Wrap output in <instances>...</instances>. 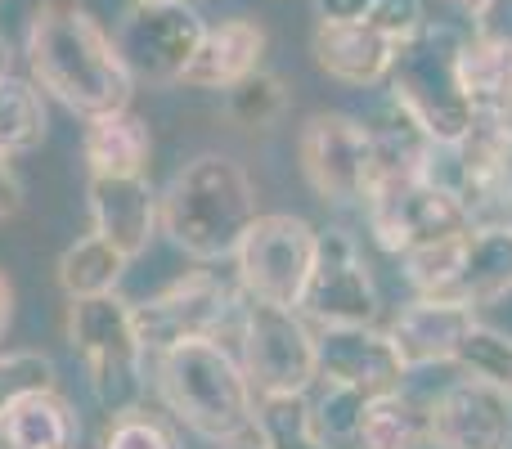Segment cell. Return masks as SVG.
Segmentation results:
<instances>
[{
  "label": "cell",
  "mask_w": 512,
  "mask_h": 449,
  "mask_svg": "<svg viewBox=\"0 0 512 449\" xmlns=\"http://www.w3.org/2000/svg\"><path fill=\"white\" fill-rule=\"evenodd\" d=\"M27 72L68 113L99 117L131 108L135 77L117 41L81 0H41L27 18Z\"/></svg>",
  "instance_id": "6da1fadb"
},
{
  "label": "cell",
  "mask_w": 512,
  "mask_h": 449,
  "mask_svg": "<svg viewBox=\"0 0 512 449\" xmlns=\"http://www.w3.org/2000/svg\"><path fill=\"white\" fill-rule=\"evenodd\" d=\"M256 216L261 212L248 167L225 153L189 158L158 194V229L198 265L234 261Z\"/></svg>",
  "instance_id": "7a4b0ae2"
},
{
  "label": "cell",
  "mask_w": 512,
  "mask_h": 449,
  "mask_svg": "<svg viewBox=\"0 0 512 449\" xmlns=\"http://www.w3.org/2000/svg\"><path fill=\"white\" fill-rule=\"evenodd\" d=\"M149 364L167 414L203 441H230L256 423V391L243 373V360L221 337L180 342L149 355Z\"/></svg>",
  "instance_id": "3957f363"
},
{
  "label": "cell",
  "mask_w": 512,
  "mask_h": 449,
  "mask_svg": "<svg viewBox=\"0 0 512 449\" xmlns=\"http://www.w3.org/2000/svg\"><path fill=\"white\" fill-rule=\"evenodd\" d=\"M68 346L86 364L90 396L104 414H126L144 405V378H149V355H144L135 306L117 292L99 297H68Z\"/></svg>",
  "instance_id": "277c9868"
},
{
  "label": "cell",
  "mask_w": 512,
  "mask_h": 449,
  "mask_svg": "<svg viewBox=\"0 0 512 449\" xmlns=\"http://www.w3.org/2000/svg\"><path fill=\"white\" fill-rule=\"evenodd\" d=\"M459 41L445 23H427L418 36L396 45V63L387 72L391 104H400L432 144L450 149L472 126V99L459 77Z\"/></svg>",
  "instance_id": "5b68a950"
},
{
  "label": "cell",
  "mask_w": 512,
  "mask_h": 449,
  "mask_svg": "<svg viewBox=\"0 0 512 449\" xmlns=\"http://www.w3.org/2000/svg\"><path fill=\"white\" fill-rule=\"evenodd\" d=\"M239 360L256 400L261 396H306L319 382L315 324L292 306L243 297L239 315Z\"/></svg>",
  "instance_id": "8992f818"
},
{
  "label": "cell",
  "mask_w": 512,
  "mask_h": 449,
  "mask_svg": "<svg viewBox=\"0 0 512 449\" xmlns=\"http://www.w3.org/2000/svg\"><path fill=\"white\" fill-rule=\"evenodd\" d=\"M319 229L292 212H261L243 234L239 252H234V274H239V292L252 301H270V306H301L310 265H315Z\"/></svg>",
  "instance_id": "52a82bcc"
},
{
  "label": "cell",
  "mask_w": 512,
  "mask_h": 449,
  "mask_svg": "<svg viewBox=\"0 0 512 449\" xmlns=\"http://www.w3.org/2000/svg\"><path fill=\"white\" fill-rule=\"evenodd\" d=\"M239 315L243 292L216 279V274L194 270L185 279L167 283L162 292H153L149 301H140L135 306V328H140L144 355H158L180 342H194V337H221L230 324L239 328Z\"/></svg>",
  "instance_id": "ba28073f"
},
{
  "label": "cell",
  "mask_w": 512,
  "mask_h": 449,
  "mask_svg": "<svg viewBox=\"0 0 512 449\" xmlns=\"http://www.w3.org/2000/svg\"><path fill=\"white\" fill-rule=\"evenodd\" d=\"M297 310L315 328L378 324L382 319V292H378V283H373L364 247L351 229H342V225L319 229L315 265H310V279H306V292H301Z\"/></svg>",
  "instance_id": "9c48e42d"
},
{
  "label": "cell",
  "mask_w": 512,
  "mask_h": 449,
  "mask_svg": "<svg viewBox=\"0 0 512 449\" xmlns=\"http://www.w3.org/2000/svg\"><path fill=\"white\" fill-rule=\"evenodd\" d=\"M297 167L319 203L328 207H364L373 167L369 122L351 113H315L297 131Z\"/></svg>",
  "instance_id": "30bf717a"
},
{
  "label": "cell",
  "mask_w": 512,
  "mask_h": 449,
  "mask_svg": "<svg viewBox=\"0 0 512 449\" xmlns=\"http://www.w3.org/2000/svg\"><path fill=\"white\" fill-rule=\"evenodd\" d=\"M207 23L189 0H131L117 27V50L131 68L135 86H180Z\"/></svg>",
  "instance_id": "8fae6325"
},
{
  "label": "cell",
  "mask_w": 512,
  "mask_h": 449,
  "mask_svg": "<svg viewBox=\"0 0 512 449\" xmlns=\"http://www.w3.org/2000/svg\"><path fill=\"white\" fill-rule=\"evenodd\" d=\"M364 221H369L373 243L391 256L418 252V247H432V243H441V238H454V234H463V229H472V216H468V207H463V198L432 176L409 180V185L369 198V203H364Z\"/></svg>",
  "instance_id": "7c38bea8"
},
{
  "label": "cell",
  "mask_w": 512,
  "mask_h": 449,
  "mask_svg": "<svg viewBox=\"0 0 512 449\" xmlns=\"http://www.w3.org/2000/svg\"><path fill=\"white\" fill-rule=\"evenodd\" d=\"M427 441L436 449H512V391L459 378L427 400Z\"/></svg>",
  "instance_id": "4fadbf2b"
},
{
  "label": "cell",
  "mask_w": 512,
  "mask_h": 449,
  "mask_svg": "<svg viewBox=\"0 0 512 449\" xmlns=\"http://www.w3.org/2000/svg\"><path fill=\"white\" fill-rule=\"evenodd\" d=\"M315 351H319V382H337V387H351L360 396H387V391L405 387L409 378L396 342L378 324L315 328Z\"/></svg>",
  "instance_id": "5bb4252c"
},
{
  "label": "cell",
  "mask_w": 512,
  "mask_h": 449,
  "mask_svg": "<svg viewBox=\"0 0 512 449\" xmlns=\"http://www.w3.org/2000/svg\"><path fill=\"white\" fill-rule=\"evenodd\" d=\"M477 324V306L454 297H414L396 319L387 324V337L396 342L405 369H436V364H454L459 342L468 328Z\"/></svg>",
  "instance_id": "9a60e30c"
},
{
  "label": "cell",
  "mask_w": 512,
  "mask_h": 449,
  "mask_svg": "<svg viewBox=\"0 0 512 449\" xmlns=\"http://www.w3.org/2000/svg\"><path fill=\"white\" fill-rule=\"evenodd\" d=\"M86 207L95 234L108 238L126 261L149 252L153 234H158V194H153L149 176H90Z\"/></svg>",
  "instance_id": "2e32d148"
},
{
  "label": "cell",
  "mask_w": 512,
  "mask_h": 449,
  "mask_svg": "<svg viewBox=\"0 0 512 449\" xmlns=\"http://www.w3.org/2000/svg\"><path fill=\"white\" fill-rule=\"evenodd\" d=\"M310 54H315V68L324 77L355 90H369V86H387V72L396 63V41L382 36L369 18L364 23H315Z\"/></svg>",
  "instance_id": "e0dca14e"
},
{
  "label": "cell",
  "mask_w": 512,
  "mask_h": 449,
  "mask_svg": "<svg viewBox=\"0 0 512 449\" xmlns=\"http://www.w3.org/2000/svg\"><path fill=\"white\" fill-rule=\"evenodd\" d=\"M265 27L248 14H234V18H221L216 27H207L203 41H198L194 59H189L185 77L180 86L189 90H230L239 86L243 77H252L265 59Z\"/></svg>",
  "instance_id": "ac0fdd59"
},
{
  "label": "cell",
  "mask_w": 512,
  "mask_h": 449,
  "mask_svg": "<svg viewBox=\"0 0 512 449\" xmlns=\"http://www.w3.org/2000/svg\"><path fill=\"white\" fill-rule=\"evenodd\" d=\"M512 292V225L508 221H481L463 234L459 265L441 297L468 301V306H490V301Z\"/></svg>",
  "instance_id": "d6986e66"
},
{
  "label": "cell",
  "mask_w": 512,
  "mask_h": 449,
  "mask_svg": "<svg viewBox=\"0 0 512 449\" xmlns=\"http://www.w3.org/2000/svg\"><path fill=\"white\" fill-rule=\"evenodd\" d=\"M81 158H86L90 176H149V158H153L149 122L135 117L131 108L86 117Z\"/></svg>",
  "instance_id": "ffe728a7"
},
{
  "label": "cell",
  "mask_w": 512,
  "mask_h": 449,
  "mask_svg": "<svg viewBox=\"0 0 512 449\" xmlns=\"http://www.w3.org/2000/svg\"><path fill=\"white\" fill-rule=\"evenodd\" d=\"M77 441V409L59 396V387L27 391L0 418V449H77Z\"/></svg>",
  "instance_id": "44dd1931"
},
{
  "label": "cell",
  "mask_w": 512,
  "mask_h": 449,
  "mask_svg": "<svg viewBox=\"0 0 512 449\" xmlns=\"http://www.w3.org/2000/svg\"><path fill=\"white\" fill-rule=\"evenodd\" d=\"M459 77L472 99V113H512V45L463 36L459 41Z\"/></svg>",
  "instance_id": "7402d4cb"
},
{
  "label": "cell",
  "mask_w": 512,
  "mask_h": 449,
  "mask_svg": "<svg viewBox=\"0 0 512 449\" xmlns=\"http://www.w3.org/2000/svg\"><path fill=\"white\" fill-rule=\"evenodd\" d=\"M423 441H427V405L405 396V387L364 400L360 432H355L360 449H418Z\"/></svg>",
  "instance_id": "603a6c76"
},
{
  "label": "cell",
  "mask_w": 512,
  "mask_h": 449,
  "mask_svg": "<svg viewBox=\"0 0 512 449\" xmlns=\"http://www.w3.org/2000/svg\"><path fill=\"white\" fill-rule=\"evenodd\" d=\"M45 90L32 77H0V158H18L32 153L45 140Z\"/></svg>",
  "instance_id": "cb8c5ba5"
},
{
  "label": "cell",
  "mask_w": 512,
  "mask_h": 449,
  "mask_svg": "<svg viewBox=\"0 0 512 449\" xmlns=\"http://www.w3.org/2000/svg\"><path fill=\"white\" fill-rule=\"evenodd\" d=\"M126 265L131 261H126L108 238L86 234L59 256V288L68 292V297H99V292H117Z\"/></svg>",
  "instance_id": "d4e9b609"
},
{
  "label": "cell",
  "mask_w": 512,
  "mask_h": 449,
  "mask_svg": "<svg viewBox=\"0 0 512 449\" xmlns=\"http://www.w3.org/2000/svg\"><path fill=\"white\" fill-rule=\"evenodd\" d=\"M256 432L265 449H333L319 436L306 396H261L256 400Z\"/></svg>",
  "instance_id": "484cf974"
},
{
  "label": "cell",
  "mask_w": 512,
  "mask_h": 449,
  "mask_svg": "<svg viewBox=\"0 0 512 449\" xmlns=\"http://www.w3.org/2000/svg\"><path fill=\"white\" fill-rule=\"evenodd\" d=\"M283 113H288V86H283L279 72L256 68L252 77H243L239 86L225 90V117L234 126L270 131L274 122H283Z\"/></svg>",
  "instance_id": "4316f807"
},
{
  "label": "cell",
  "mask_w": 512,
  "mask_h": 449,
  "mask_svg": "<svg viewBox=\"0 0 512 449\" xmlns=\"http://www.w3.org/2000/svg\"><path fill=\"white\" fill-rule=\"evenodd\" d=\"M454 364H459L463 373H472V378H486V382H495V387L512 391V337L504 328H490L477 319V324L468 328V337L459 342Z\"/></svg>",
  "instance_id": "83f0119b"
},
{
  "label": "cell",
  "mask_w": 512,
  "mask_h": 449,
  "mask_svg": "<svg viewBox=\"0 0 512 449\" xmlns=\"http://www.w3.org/2000/svg\"><path fill=\"white\" fill-rule=\"evenodd\" d=\"M99 449H180V441L167 418L135 405V409H126V414H108Z\"/></svg>",
  "instance_id": "f1b7e54d"
},
{
  "label": "cell",
  "mask_w": 512,
  "mask_h": 449,
  "mask_svg": "<svg viewBox=\"0 0 512 449\" xmlns=\"http://www.w3.org/2000/svg\"><path fill=\"white\" fill-rule=\"evenodd\" d=\"M364 400L360 391L351 387H337V382H324V396L310 405V414H315V427L319 436H324L333 449L342 445H355V432H360V414H364Z\"/></svg>",
  "instance_id": "f546056e"
},
{
  "label": "cell",
  "mask_w": 512,
  "mask_h": 449,
  "mask_svg": "<svg viewBox=\"0 0 512 449\" xmlns=\"http://www.w3.org/2000/svg\"><path fill=\"white\" fill-rule=\"evenodd\" d=\"M54 387V364L41 351H5L0 355V418L27 391Z\"/></svg>",
  "instance_id": "4dcf8cb0"
},
{
  "label": "cell",
  "mask_w": 512,
  "mask_h": 449,
  "mask_svg": "<svg viewBox=\"0 0 512 449\" xmlns=\"http://www.w3.org/2000/svg\"><path fill=\"white\" fill-rule=\"evenodd\" d=\"M369 23L378 27L382 36H391V41H409V36H418L432 18H427V9H423V0H378L373 5V14H369Z\"/></svg>",
  "instance_id": "1f68e13d"
},
{
  "label": "cell",
  "mask_w": 512,
  "mask_h": 449,
  "mask_svg": "<svg viewBox=\"0 0 512 449\" xmlns=\"http://www.w3.org/2000/svg\"><path fill=\"white\" fill-rule=\"evenodd\" d=\"M472 36L495 45H512V0H481L472 9Z\"/></svg>",
  "instance_id": "d6a6232c"
},
{
  "label": "cell",
  "mask_w": 512,
  "mask_h": 449,
  "mask_svg": "<svg viewBox=\"0 0 512 449\" xmlns=\"http://www.w3.org/2000/svg\"><path fill=\"white\" fill-rule=\"evenodd\" d=\"M378 0H315L319 23H364Z\"/></svg>",
  "instance_id": "836d02e7"
},
{
  "label": "cell",
  "mask_w": 512,
  "mask_h": 449,
  "mask_svg": "<svg viewBox=\"0 0 512 449\" xmlns=\"http://www.w3.org/2000/svg\"><path fill=\"white\" fill-rule=\"evenodd\" d=\"M216 449H265V441H261V432H256V423H252L248 432L230 436V441H216Z\"/></svg>",
  "instance_id": "e575fe53"
},
{
  "label": "cell",
  "mask_w": 512,
  "mask_h": 449,
  "mask_svg": "<svg viewBox=\"0 0 512 449\" xmlns=\"http://www.w3.org/2000/svg\"><path fill=\"white\" fill-rule=\"evenodd\" d=\"M9 319H14V288H9V279L0 274V337L9 333Z\"/></svg>",
  "instance_id": "d590c367"
},
{
  "label": "cell",
  "mask_w": 512,
  "mask_h": 449,
  "mask_svg": "<svg viewBox=\"0 0 512 449\" xmlns=\"http://www.w3.org/2000/svg\"><path fill=\"white\" fill-rule=\"evenodd\" d=\"M9 72V45H5V36H0V77Z\"/></svg>",
  "instance_id": "8d00e7d4"
},
{
  "label": "cell",
  "mask_w": 512,
  "mask_h": 449,
  "mask_svg": "<svg viewBox=\"0 0 512 449\" xmlns=\"http://www.w3.org/2000/svg\"><path fill=\"white\" fill-rule=\"evenodd\" d=\"M450 5H459V9H468V14H472V9H477L481 0H450Z\"/></svg>",
  "instance_id": "74e56055"
},
{
  "label": "cell",
  "mask_w": 512,
  "mask_h": 449,
  "mask_svg": "<svg viewBox=\"0 0 512 449\" xmlns=\"http://www.w3.org/2000/svg\"><path fill=\"white\" fill-rule=\"evenodd\" d=\"M418 449H436V445H432V441H423V445H418Z\"/></svg>",
  "instance_id": "f35d334b"
}]
</instances>
